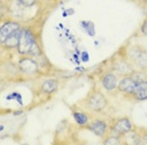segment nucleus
<instances>
[{
  "label": "nucleus",
  "instance_id": "obj_20",
  "mask_svg": "<svg viewBox=\"0 0 147 145\" xmlns=\"http://www.w3.org/2000/svg\"><path fill=\"white\" fill-rule=\"evenodd\" d=\"M138 133L141 134V138H142L143 143H145V144L147 145V129H140Z\"/></svg>",
  "mask_w": 147,
  "mask_h": 145
},
{
  "label": "nucleus",
  "instance_id": "obj_12",
  "mask_svg": "<svg viewBox=\"0 0 147 145\" xmlns=\"http://www.w3.org/2000/svg\"><path fill=\"white\" fill-rule=\"evenodd\" d=\"M122 140L125 145H146L141 138V134L137 131V128L133 131H131V133L123 135Z\"/></svg>",
  "mask_w": 147,
  "mask_h": 145
},
{
  "label": "nucleus",
  "instance_id": "obj_4",
  "mask_svg": "<svg viewBox=\"0 0 147 145\" xmlns=\"http://www.w3.org/2000/svg\"><path fill=\"white\" fill-rule=\"evenodd\" d=\"M35 43H36V39H35L34 30L32 28H29V26H23L20 40H19L18 49H16L18 54L22 55V57H28Z\"/></svg>",
  "mask_w": 147,
  "mask_h": 145
},
{
  "label": "nucleus",
  "instance_id": "obj_6",
  "mask_svg": "<svg viewBox=\"0 0 147 145\" xmlns=\"http://www.w3.org/2000/svg\"><path fill=\"white\" fill-rule=\"evenodd\" d=\"M18 70L24 75H28V76H36L40 71V68H39V63L35 60V58L32 57H22L18 60Z\"/></svg>",
  "mask_w": 147,
  "mask_h": 145
},
{
  "label": "nucleus",
  "instance_id": "obj_2",
  "mask_svg": "<svg viewBox=\"0 0 147 145\" xmlns=\"http://www.w3.org/2000/svg\"><path fill=\"white\" fill-rule=\"evenodd\" d=\"M83 105L88 111L92 113H102L108 106V100L99 89H92L86 96Z\"/></svg>",
  "mask_w": 147,
  "mask_h": 145
},
{
  "label": "nucleus",
  "instance_id": "obj_15",
  "mask_svg": "<svg viewBox=\"0 0 147 145\" xmlns=\"http://www.w3.org/2000/svg\"><path fill=\"white\" fill-rule=\"evenodd\" d=\"M103 145H125L121 136H116V135L108 134L103 139Z\"/></svg>",
  "mask_w": 147,
  "mask_h": 145
},
{
  "label": "nucleus",
  "instance_id": "obj_3",
  "mask_svg": "<svg viewBox=\"0 0 147 145\" xmlns=\"http://www.w3.org/2000/svg\"><path fill=\"white\" fill-rule=\"evenodd\" d=\"M126 55L131 64L138 70H145L147 65V49L141 45H128L126 49Z\"/></svg>",
  "mask_w": 147,
  "mask_h": 145
},
{
  "label": "nucleus",
  "instance_id": "obj_8",
  "mask_svg": "<svg viewBox=\"0 0 147 145\" xmlns=\"http://www.w3.org/2000/svg\"><path fill=\"white\" fill-rule=\"evenodd\" d=\"M22 29H23V26L20 25V23L16 20L8 19V20L3 21L1 26H0V44L5 43V40L9 36H11L14 33L22 30Z\"/></svg>",
  "mask_w": 147,
  "mask_h": 145
},
{
  "label": "nucleus",
  "instance_id": "obj_17",
  "mask_svg": "<svg viewBox=\"0 0 147 145\" xmlns=\"http://www.w3.org/2000/svg\"><path fill=\"white\" fill-rule=\"evenodd\" d=\"M133 100L136 101H143V100H147V89H143V90H140L137 91V93L135 95H132Z\"/></svg>",
  "mask_w": 147,
  "mask_h": 145
},
{
  "label": "nucleus",
  "instance_id": "obj_5",
  "mask_svg": "<svg viewBox=\"0 0 147 145\" xmlns=\"http://www.w3.org/2000/svg\"><path fill=\"white\" fill-rule=\"evenodd\" d=\"M136 129L135 124L128 116H121L117 118L109 124V134L116 135V136H123V135L131 133Z\"/></svg>",
  "mask_w": 147,
  "mask_h": 145
},
{
  "label": "nucleus",
  "instance_id": "obj_21",
  "mask_svg": "<svg viewBox=\"0 0 147 145\" xmlns=\"http://www.w3.org/2000/svg\"><path fill=\"white\" fill-rule=\"evenodd\" d=\"M145 71H146V74H147V65H146V69H145Z\"/></svg>",
  "mask_w": 147,
  "mask_h": 145
},
{
  "label": "nucleus",
  "instance_id": "obj_18",
  "mask_svg": "<svg viewBox=\"0 0 147 145\" xmlns=\"http://www.w3.org/2000/svg\"><path fill=\"white\" fill-rule=\"evenodd\" d=\"M16 1H18L23 8H30V6L35 5L36 0H16Z\"/></svg>",
  "mask_w": 147,
  "mask_h": 145
},
{
  "label": "nucleus",
  "instance_id": "obj_1",
  "mask_svg": "<svg viewBox=\"0 0 147 145\" xmlns=\"http://www.w3.org/2000/svg\"><path fill=\"white\" fill-rule=\"evenodd\" d=\"M109 65H111V70L115 71L118 76H129L136 70V68L131 64V61L127 58L125 49L117 51L113 55Z\"/></svg>",
  "mask_w": 147,
  "mask_h": 145
},
{
  "label": "nucleus",
  "instance_id": "obj_13",
  "mask_svg": "<svg viewBox=\"0 0 147 145\" xmlns=\"http://www.w3.org/2000/svg\"><path fill=\"white\" fill-rule=\"evenodd\" d=\"M20 34H22V30H19V31L14 33L11 36H9V38L5 40V43H3V44H1V48L5 49V50L18 49L19 40H20Z\"/></svg>",
  "mask_w": 147,
  "mask_h": 145
},
{
  "label": "nucleus",
  "instance_id": "obj_9",
  "mask_svg": "<svg viewBox=\"0 0 147 145\" xmlns=\"http://www.w3.org/2000/svg\"><path fill=\"white\" fill-rule=\"evenodd\" d=\"M99 81H101L102 88L105 89L106 91H108V93H113V91H116L117 88H118L119 78H118V75H117L115 71L108 70V71L103 72L101 76H99Z\"/></svg>",
  "mask_w": 147,
  "mask_h": 145
},
{
  "label": "nucleus",
  "instance_id": "obj_16",
  "mask_svg": "<svg viewBox=\"0 0 147 145\" xmlns=\"http://www.w3.org/2000/svg\"><path fill=\"white\" fill-rule=\"evenodd\" d=\"M129 76H131L135 81H137V83L147 80V74H146V71H145V70H138V69H136V70L132 72V75H129Z\"/></svg>",
  "mask_w": 147,
  "mask_h": 145
},
{
  "label": "nucleus",
  "instance_id": "obj_10",
  "mask_svg": "<svg viewBox=\"0 0 147 145\" xmlns=\"http://www.w3.org/2000/svg\"><path fill=\"white\" fill-rule=\"evenodd\" d=\"M136 88H137V81H135L131 76H121L118 81V88L117 90L121 94L126 95L128 98H132V95L136 94Z\"/></svg>",
  "mask_w": 147,
  "mask_h": 145
},
{
  "label": "nucleus",
  "instance_id": "obj_14",
  "mask_svg": "<svg viewBox=\"0 0 147 145\" xmlns=\"http://www.w3.org/2000/svg\"><path fill=\"white\" fill-rule=\"evenodd\" d=\"M73 118H74V121L77 123V125H79V126H87L89 124V116L87 113L73 110Z\"/></svg>",
  "mask_w": 147,
  "mask_h": 145
},
{
  "label": "nucleus",
  "instance_id": "obj_7",
  "mask_svg": "<svg viewBox=\"0 0 147 145\" xmlns=\"http://www.w3.org/2000/svg\"><path fill=\"white\" fill-rule=\"evenodd\" d=\"M86 128L91 131V133L94 134L96 136L101 138V139H105L107 135H108V131H109V124L107 123L106 120L99 119V118H96V119L91 120Z\"/></svg>",
  "mask_w": 147,
  "mask_h": 145
},
{
  "label": "nucleus",
  "instance_id": "obj_11",
  "mask_svg": "<svg viewBox=\"0 0 147 145\" xmlns=\"http://www.w3.org/2000/svg\"><path fill=\"white\" fill-rule=\"evenodd\" d=\"M58 88H59V81L58 79H54V78L44 79L40 84V90L44 94H48V95L54 94L58 90Z\"/></svg>",
  "mask_w": 147,
  "mask_h": 145
},
{
  "label": "nucleus",
  "instance_id": "obj_19",
  "mask_svg": "<svg viewBox=\"0 0 147 145\" xmlns=\"http://www.w3.org/2000/svg\"><path fill=\"white\" fill-rule=\"evenodd\" d=\"M140 33H141L142 36H146L147 38V16L143 19V21L141 24V28H140Z\"/></svg>",
  "mask_w": 147,
  "mask_h": 145
}]
</instances>
